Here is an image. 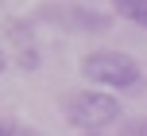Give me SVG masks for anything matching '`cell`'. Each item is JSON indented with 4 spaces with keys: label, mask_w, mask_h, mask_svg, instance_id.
Returning a JSON list of instances; mask_svg holds the SVG:
<instances>
[{
    "label": "cell",
    "mask_w": 147,
    "mask_h": 136,
    "mask_svg": "<svg viewBox=\"0 0 147 136\" xmlns=\"http://www.w3.org/2000/svg\"><path fill=\"white\" fill-rule=\"evenodd\" d=\"M81 74H85L89 82L105 86V90H132V86L140 82V66H136V58L124 54V51H93V54H85Z\"/></svg>",
    "instance_id": "cell-1"
},
{
    "label": "cell",
    "mask_w": 147,
    "mask_h": 136,
    "mask_svg": "<svg viewBox=\"0 0 147 136\" xmlns=\"http://www.w3.org/2000/svg\"><path fill=\"white\" fill-rule=\"evenodd\" d=\"M66 117L70 124H78L85 132H101L105 124H112L120 117V101L105 90H81L66 101Z\"/></svg>",
    "instance_id": "cell-2"
},
{
    "label": "cell",
    "mask_w": 147,
    "mask_h": 136,
    "mask_svg": "<svg viewBox=\"0 0 147 136\" xmlns=\"http://www.w3.org/2000/svg\"><path fill=\"white\" fill-rule=\"evenodd\" d=\"M39 20L58 23V27H74V31H109V23H112L105 12H93V8H62V4L43 8Z\"/></svg>",
    "instance_id": "cell-3"
},
{
    "label": "cell",
    "mask_w": 147,
    "mask_h": 136,
    "mask_svg": "<svg viewBox=\"0 0 147 136\" xmlns=\"http://www.w3.org/2000/svg\"><path fill=\"white\" fill-rule=\"evenodd\" d=\"M112 4H116L120 16H128V20H136V23L147 27V0H112Z\"/></svg>",
    "instance_id": "cell-4"
},
{
    "label": "cell",
    "mask_w": 147,
    "mask_h": 136,
    "mask_svg": "<svg viewBox=\"0 0 147 136\" xmlns=\"http://www.w3.org/2000/svg\"><path fill=\"white\" fill-rule=\"evenodd\" d=\"M0 136H39L27 124H16V121H0Z\"/></svg>",
    "instance_id": "cell-5"
},
{
    "label": "cell",
    "mask_w": 147,
    "mask_h": 136,
    "mask_svg": "<svg viewBox=\"0 0 147 136\" xmlns=\"http://www.w3.org/2000/svg\"><path fill=\"white\" fill-rule=\"evenodd\" d=\"M4 66H8V58H4V51H0V74H4Z\"/></svg>",
    "instance_id": "cell-6"
},
{
    "label": "cell",
    "mask_w": 147,
    "mask_h": 136,
    "mask_svg": "<svg viewBox=\"0 0 147 136\" xmlns=\"http://www.w3.org/2000/svg\"><path fill=\"white\" fill-rule=\"evenodd\" d=\"M85 136H97V132H85Z\"/></svg>",
    "instance_id": "cell-7"
}]
</instances>
